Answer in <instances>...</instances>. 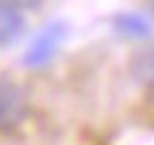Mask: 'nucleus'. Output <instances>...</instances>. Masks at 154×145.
<instances>
[{
	"instance_id": "nucleus-5",
	"label": "nucleus",
	"mask_w": 154,
	"mask_h": 145,
	"mask_svg": "<svg viewBox=\"0 0 154 145\" xmlns=\"http://www.w3.org/2000/svg\"><path fill=\"white\" fill-rule=\"evenodd\" d=\"M115 30L121 36H130V39H148L151 36V24L148 18L136 15V12H121L115 15Z\"/></svg>"
},
{
	"instance_id": "nucleus-1",
	"label": "nucleus",
	"mask_w": 154,
	"mask_h": 145,
	"mask_svg": "<svg viewBox=\"0 0 154 145\" xmlns=\"http://www.w3.org/2000/svg\"><path fill=\"white\" fill-rule=\"evenodd\" d=\"M27 118V94L12 79H0V133H12Z\"/></svg>"
},
{
	"instance_id": "nucleus-6",
	"label": "nucleus",
	"mask_w": 154,
	"mask_h": 145,
	"mask_svg": "<svg viewBox=\"0 0 154 145\" xmlns=\"http://www.w3.org/2000/svg\"><path fill=\"white\" fill-rule=\"evenodd\" d=\"M9 3H12V6H18V9H24V12H27V9H36V6H39V3H42V0H9Z\"/></svg>"
},
{
	"instance_id": "nucleus-2",
	"label": "nucleus",
	"mask_w": 154,
	"mask_h": 145,
	"mask_svg": "<svg viewBox=\"0 0 154 145\" xmlns=\"http://www.w3.org/2000/svg\"><path fill=\"white\" fill-rule=\"evenodd\" d=\"M63 36H66V27H63L60 21L45 24V27L36 33V39L30 42V48L24 51V63H27V66H45V63L57 54Z\"/></svg>"
},
{
	"instance_id": "nucleus-7",
	"label": "nucleus",
	"mask_w": 154,
	"mask_h": 145,
	"mask_svg": "<svg viewBox=\"0 0 154 145\" xmlns=\"http://www.w3.org/2000/svg\"><path fill=\"white\" fill-rule=\"evenodd\" d=\"M151 9H154V0H151Z\"/></svg>"
},
{
	"instance_id": "nucleus-4",
	"label": "nucleus",
	"mask_w": 154,
	"mask_h": 145,
	"mask_svg": "<svg viewBox=\"0 0 154 145\" xmlns=\"http://www.w3.org/2000/svg\"><path fill=\"white\" fill-rule=\"evenodd\" d=\"M130 72H133V79H136L145 91L154 94V45H145V48H139V51L133 54Z\"/></svg>"
},
{
	"instance_id": "nucleus-3",
	"label": "nucleus",
	"mask_w": 154,
	"mask_h": 145,
	"mask_svg": "<svg viewBox=\"0 0 154 145\" xmlns=\"http://www.w3.org/2000/svg\"><path fill=\"white\" fill-rule=\"evenodd\" d=\"M24 9L12 6L9 0H0V45H12L24 33Z\"/></svg>"
}]
</instances>
